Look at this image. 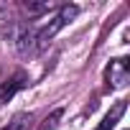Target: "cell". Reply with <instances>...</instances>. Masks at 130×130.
<instances>
[{
	"instance_id": "2",
	"label": "cell",
	"mask_w": 130,
	"mask_h": 130,
	"mask_svg": "<svg viewBox=\"0 0 130 130\" xmlns=\"http://www.w3.org/2000/svg\"><path fill=\"white\" fill-rule=\"evenodd\" d=\"M105 82H107L110 89H122L130 82V61L125 56L112 59L107 67H105Z\"/></svg>"
},
{
	"instance_id": "1",
	"label": "cell",
	"mask_w": 130,
	"mask_h": 130,
	"mask_svg": "<svg viewBox=\"0 0 130 130\" xmlns=\"http://www.w3.org/2000/svg\"><path fill=\"white\" fill-rule=\"evenodd\" d=\"M79 15V5H59L56 15L41 26H33V23H18V21H10L8 23V31H5V38L13 43L15 54L21 59H33L38 54H43L48 48V43L54 41V36L67 28L74 18Z\"/></svg>"
},
{
	"instance_id": "4",
	"label": "cell",
	"mask_w": 130,
	"mask_h": 130,
	"mask_svg": "<svg viewBox=\"0 0 130 130\" xmlns=\"http://www.w3.org/2000/svg\"><path fill=\"white\" fill-rule=\"evenodd\" d=\"M125 110H127V100H120V102H117V105H115V107L102 117V122H100L94 130H112V127L120 122V117L125 115Z\"/></svg>"
},
{
	"instance_id": "5",
	"label": "cell",
	"mask_w": 130,
	"mask_h": 130,
	"mask_svg": "<svg viewBox=\"0 0 130 130\" xmlns=\"http://www.w3.org/2000/svg\"><path fill=\"white\" fill-rule=\"evenodd\" d=\"M33 127V115L31 112H18L10 117V122L5 127H0V130H31Z\"/></svg>"
},
{
	"instance_id": "7",
	"label": "cell",
	"mask_w": 130,
	"mask_h": 130,
	"mask_svg": "<svg viewBox=\"0 0 130 130\" xmlns=\"http://www.w3.org/2000/svg\"><path fill=\"white\" fill-rule=\"evenodd\" d=\"M64 117V107H56V110H51V115L43 120V125L38 127V130H56V125H59V120Z\"/></svg>"
},
{
	"instance_id": "6",
	"label": "cell",
	"mask_w": 130,
	"mask_h": 130,
	"mask_svg": "<svg viewBox=\"0 0 130 130\" xmlns=\"http://www.w3.org/2000/svg\"><path fill=\"white\" fill-rule=\"evenodd\" d=\"M26 10L31 15H41V13H51V10H59L56 3H26Z\"/></svg>"
},
{
	"instance_id": "3",
	"label": "cell",
	"mask_w": 130,
	"mask_h": 130,
	"mask_svg": "<svg viewBox=\"0 0 130 130\" xmlns=\"http://www.w3.org/2000/svg\"><path fill=\"white\" fill-rule=\"evenodd\" d=\"M31 84V77H28V72H23V69H15L8 79H3L0 82V105H5V102H10L18 92H23L26 87Z\"/></svg>"
}]
</instances>
